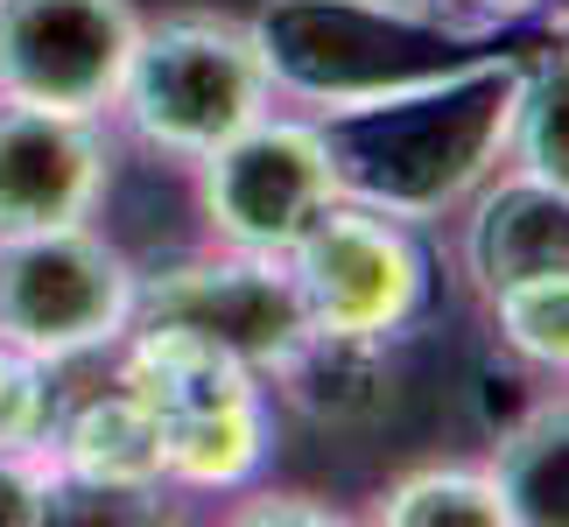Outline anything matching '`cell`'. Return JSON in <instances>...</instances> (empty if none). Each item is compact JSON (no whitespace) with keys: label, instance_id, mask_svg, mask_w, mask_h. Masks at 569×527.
<instances>
[{"label":"cell","instance_id":"cell-1","mask_svg":"<svg viewBox=\"0 0 569 527\" xmlns=\"http://www.w3.org/2000/svg\"><path fill=\"white\" fill-rule=\"evenodd\" d=\"M520 84H528L520 57L478 50L471 63H457L443 78L310 113L338 197L373 205L387 218H401V226L457 211L507 162L513 120H520Z\"/></svg>","mask_w":569,"mask_h":527},{"label":"cell","instance_id":"cell-2","mask_svg":"<svg viewBox=\"0 0 569 527\" xmlns=\"http://www.w3.org/2000/svg\"><path fill=\"white\" fill-rule=\"evenodd\" d=\"M247 29L274 99L302 113L443 78L486 50V29L450 21L436 0H260Z\"/></svg>","mask_w":569,"mask_h":527},{"label":"cell","instance_id":"cell-3","mask_svg":"<svg viewBox=\"0 0 569 527\" xmlns=\"http://www.w3.org/2000/svg\"><path fill=\"white\" fill-rule=\"evenodd\" d=\"M274 106L268 63L253 50L247 21L226 14H162L141 21L134 63L113 99V113L127 120L148 156H177L197 162L218 141H232L239 127H253Z\"/></svg>","mask_w":569,"mask_h":527},{"label":"cell","instance_id":"cell-4","mask_svg":"<svg viewBox=\"0 0 569 527\" xmlns=\"http://www.w3.org/2000/svg\"><path fill=\"white\" fill-rule=\"evenodd\" d=\"M141 268L106 226L71 218L0 239V345L63 366L134 331Z\"/></svg>","mask_w":569,"mask_h":527},{"label":"cell","instance_id":"cell-5","mask_svg":"<svg viewBox=\"0 0 569 527\" xmlns=\"http://www.w3.org/2000/svg\"><path fill=\"white\" fill-rule=\"evenodd\" d=\"M190 197L204 232L226 253H289L302 226L338 197L331 162H323L317 120L310 113H260L239 127L232 141H218L211 156L190 162Z\"/></svg>","mask_w":569,"mask_h":527},{"label":"cell","instance_id":"cell-6","mask_svg":"<svg viewBox=\"0 0 569 527\" xmlns=\"http://www.w3.org/2000/svg\"><path fill=\"white\" fill-rule=\"evenodd\" d=\"M281 268L296 281V302L310 317V331L331 338H387L422 310L429 296V260L415 247V226L387 218L373 205L331 197L302 239L281 253Z\"/></svg>","mask_w":569,"mask_h":527},{"label":"cell","instance_id":"cell-7","mask_svg":"<svg viewBox=\"0 0 569 527\" xmlns=\"http://www.w3.org/2000/svg\"><path fill=\"white\" fill-rule=\"evenodd\" d=\"M134 42V0H0V99L106 120Z\"/></svg>","mask_w":569,"mask_h":527},{"label":"cell","instance_id":"cell-8","mask_svg":"<svg viewBox=\"0 0 569 527\" xmlns=\"http://www.w3.org/2000/svg\"><path fill=\"white\" fill-rule=\"evenodd\" d=\"M134 324L190 331V338L218 345L239 366H281L302 338H310L296 281H289V268H281L274 253H226V260H204V268H177L162 289L141 275Z\"/></svg>","mask_w":569,"mask_h":527},{"label":"cell","instance_id":"cell-9","mask_svg":"<svg viewBox=\"0 0 569 527\" xmlns=\"http://www.w3.org/2000/svg\"><path fill=\"white\" fill-rule=\"evenodd\" d=\"M106 190L99 120L0 99V239L92 218Z\"/></svg>","mask_w":569,"mask_h":527},{"label":"cell","instance_id":"cell-10","mask_svg":"<svg viewBox=\"0 0 569 527\" xmlns=\"http://www.w3.org/2000/svg\"><path fill=\"white\" fill-rule=\"evenodd\" d=\"M465 218V275L478 281V296H507L528 289V281L569 275V190L549 183L535 169H507L486 176L471 197Z\"/></svg>","mask_w":569,"mask_h":527},{"label":"cell","instance_id":"cell-11","mask_svg":"<svg viewBox=\"0 0 569 527\" xmlns=\"http://www.w3.org/2000/svg\"><path fill=\"white\" fill-rule=\"evenodd\" d=\"M499 507L520 527H569V401H541L492 457Z\"/></svg>","mask_w":569,"mask_h":527},{"label":"cell","instance_id":"cell-12","mask_svg":"<svg viewBox=\"0 0 569 527\" xmlns=\"http://www.w3.org/2000/svg\"><path fill=\"white\" fill-rule=\"evenodd\" d=\"M380 520H393V527H499L507 507H499L492 471H465V465L443 471L436 465V471L401 478L380 499Z\"/></svg>","mask_w":569,"mask_h":527},{"label":"cell","instance_id":"cell-13","mask_svg":"<svg viewBox=\"0 0 569 527\" xmlns=\"http://www.w3.org/2000/svg\"><path fill=\"white\" fill-rule=\"evenodd\" d=\"M507 162L549 176L569 190V50H556L549 63H535L520 84V120H513V148Z\"/></svg>","mask_w":569,"mask_h":527},{"label":"cell","instance_id":"cell-14","mask_svg":"<svg viewBox=\"0 0 569 527\" xmlns=\"http://www.w3.org/2000/svg\"><path fill=\"white\" fill-rule=\"evenodd\" d=\"M492 317H499V331H507V345L528 351L535 366H569V275L492 296Z\"/></svg>","mask_w":569,"mask_h":527},{"label":"cell","instance_id":"cell-15","mask_svg":"<svg viewBox=\"0 0 569 527\" xmlns=\"http://www.w3.org/2000/svg\"><path fill=\"white\" fill-rule=\"evenodd\" d=\"M36 429V359L0 345V450H21Z\"/></svg>","mask_w":569,"mask_h":527},{"label":"cell","instance_id":"cell-16","mask_svg":"<svg viewBox=\"0 0 569 527\" xmlns=\"http://www.w3.org/2000/svg\"><path fill=\"white\" fill-rule=\"evenodd\" d=\"M42 514H50V493L36 478H21L14 450H0V520H42Z\"/></svg>","mask_w":569,"mask_h":527},{"label":"cell","instance_id":"cell-17","mask_svg":"<svg viewBox=\"0 0 569 527\" xmlns=\"http://www.w3.org/2000/svg\"><path fill=\"white\" fill-rule=\"evenodd\" d=\"M562 50H569V21H562Z\"/></svg>","mask_w":569,"mask_h":527},{"label":"cell","instance_id":"cell-18","mask_svg":"<svg viewBox=\"0 0 569 527\" xmlns=\"http://www.w3.org/2000/svg\"><path fill=\"white\" fill-rule=\"evenodd\" d=\"M436 8H443V0H436Z\"/></svg>","mask_w":569,"mask_h":527}]
</instances>
